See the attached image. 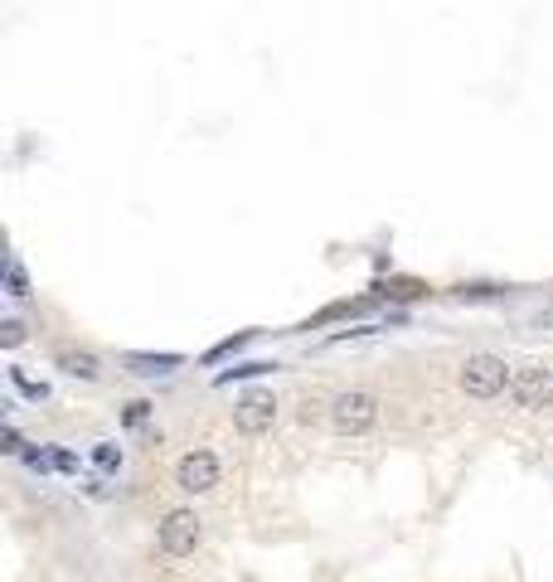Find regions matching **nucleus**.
Masks as SVG:
<instances>
[{"label":"nucleus","instance_id":"1","mask_svg":"<svg viewBox=\"0 0 553 582\" xmlns=\"http://www.w3.org/2000/svg\"><path fill=\"white\" fill-rule=\"evenodd\" d=\"M379 393H369V388H345V393H335L330 398V427L340 432V437H364L374 422H379Z\"/></svg>","mask_w":553,"mask_h":582},{"label":"nucleus","instance_id":"11","mask_svg":"<svg viewBox=\"0 0 553 582\" xmlns=\"http://www.w3.org/2000/svg\"><path fill=\"white\" fill-rule=\"evenodd\" d=\"M248 340H253V330H243V335H233V340H224V345H214V350H209V359H224V355H233V350H243Z\"/></svg>","mask_w":553,"mask_h":582},{"label":"nucleus","instance_id":"6","mask_svg":"<svg viewBox=\"0 0 553 582\" xmlns=\"http://www.w3.org/2000/svg\"><path fill=\"white\" fill-rule=\"evenodd\" d=\"M272 422H277V398L258 388V393H243L238 403H233V427L243 432V437H262V432H272Z\"/></svg>","mask_w":553,"mask_h":582},{"label":"nucleus","instance_id":"3","mask_svg":"<svg viewBox=\"0 0 553 582\" xmlns=\"http://www.w3.org/2000/svg\"><path fill=\"white\" fill-rule=\"evenodd\" d=\"M156 544H161L165 558H190V553L204 544V519L180 505V510H165L161 524H156Z\"/></svg>","mask_w":553,"mask_h":582},{"label":"nucleus","instance_id":"13","mask_svg":"<svg viewBox=\"0 0 553 582\" xmlns=\"http://www.w3.org/2000/svg\"><path fill=\"white\" fill-rule=\"evenodd\" d=\"M151 418V403L146 398H136V403H127V427H141V422Z\"/></svg>","mask_w":553,"mask_h":582},{"label":"nucleus","instance_id":"4","mask_svg":"<svg viewBox=\"0 0 553 582\" xmlns=\"http://www.w3.org/2000/svg\"><path fill=\"white\" fill-rule=\"evenodd\" d=\"M219 481H224V461H219V452H209V447H195V452H185L175 461V485L185 495H209Z\"/></svg>","mask_w":553,"mask_h":582},{"label":"nucleus","instance_id":"2","mask_svg":"<svg viewBox=\"0 0 553 582\" xmlns=\"http://www.w3.org/2000/svg\"><path fill=\"white\" fill-rule=\"evenodd\" d=\"M510 379H515V369L500 355H466L461 374H456L466 398H500V393H510Z\"/></svg>","mask_w":553,"mask_h":582},{"label":"nucleus","instance_id":"5","mask_svg":"<svg viewBox=\"0 0 553 582\" xmlns=\"http://www.w3.org/2000/svg\"><path fill=\"white\" fill-rule=\"evenodd\" d=\"M510 403H515L520 413L553 408V369L549 364H520L515 379H510Z\"/></svg>","mask_w":553,"mask_h":582},{"label":"nucleus","instance_id":"9","mask_svg":"<svg viewBox=\"0 0 553 582\" xmlns=\"http://www.w3.org/2000/svg\"><path fill=\"white\" fill-rule=\"evenodd\" d=\"M5 296H30V277H25V267H20V258H10L5 262Z\"/></svg>","mask_w":553,"mask_h":582},{"label":"nucleus","instance_id":"12","mask_svg":"<svg viewBox=\"0 0 553 582\" xmlns=\"http://www.w3.org/2000/svg\"><path fill=\"white\" fill-rule=\"evenodd\" d=\"M20 340H25V325H20V321H5V325H0V345H5V350H15Z\"/></svg>","mask_w":553,"mask_h":582},{"label":"nucleus","instance_id":"14","mask_svg":"<svg viewBox=\"0 0 553 582\" xmlns=\"http://www.w3.org/2000/svg\"><path fill=\"white\" fill-rule=\"evenodd\" d=\"M10 379H15V388H20L25 398H44V384H34V379H25L20 369H10Z\"/></svg>","mask_w":553,"mask_h":582},{"label":"nucleus","instance_id":"8","mask_svg":"<svg viewBox=\"0 0 553 582\" xmlns=\"http://www.w3.org/2000/svg\"><path fill=\"white\" fill-rule=\"evenodd\" d=\"M127 369H131V374H146V379H156V374H170V369H180V355H127Z\"/></svg>","mask_w":553,"mask_h":582},{"label":"nucleus","instance_id":"15","mask_svg":"<svg viewBox=\"0 0 553 582\" xmlns=\"http://www.w3.org/2000/svg\"><path fill=\"white\" fill-rule=\"evenodd\" d=\"M267 369H272V364H238L233 374H224V384L228 379H253V374H267Z\"/></svg>","mask_w":553,"mask_h":582},{"label":"nucleus","instance_id":"16","mask_svg":"<svg viewBox=\"0 0 553 582\" xmlns=\"http://www.w3.org/2000/svg\"><path fill=\"white\" fill-rule=\"evenodd\" d=\"M54 466H59V471H78V456H73V452H54Z\"/></svg>","mask_w":553,"mask_h":582},{"label":"nucleus","instance_id":"10","mask_svg":"<svg viewBox=\"0 0 553 582\" xmlns=\"http://www.w3.org/2000/svg\"><path fill=\"white\" fill-rule=\"evenodd\" d=\"M93 461H98L102 471H117V466H122V452H117L112 442H98V447H93Z\"/></svg>","mask_w":553,"mask_h":582},{"label":"nucleus","instance_id":"7","mask_svg":"<svg viewBox=\"0 0 553 582\" xmlns=\"http://www.w3.org/2000/svg\"><path fill=\"white\" fill-rule=\"evenodd\" d=\"M59 369H64L68 379H83V384H98L102 379L98 355H88V350H64V355H59Z\"/></svg>","mask_w":553,"mask_h":582}]
</instances>
